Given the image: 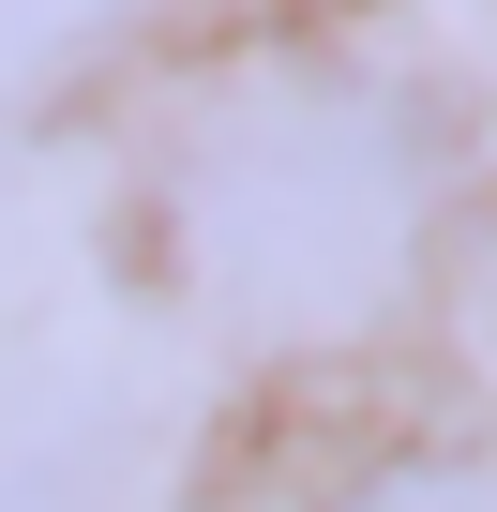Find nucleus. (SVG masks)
I'll use <instances>...</instances> for the list:
<instances>
[{
    "instance_id": "nucleus-1",
    "label": "nucleus",
    "mask_w": 497,
    "mask_h": 512,
    "mask_svg": "<svg viewBox=\"0 0 497 512\" xmlns=\"http://www.w3.org/2000/svg\"><path fill=\"white\" fill-rule=\"evenodd\" d=\"M422 211H437V166L407 106L347 76H287V91H241L181 151V272L226 317L332 332L392 302V272L422 256Z\"/></svg>"
},
{
    "instance_id": "nucleus-2",
    "label": "nucleus",
    "mask_w": 497,
    "mask_h": 512,
    "mask_svg": "<svg viewBox=\"0 0 497 512\" xmlns=\"http://www.w3.org/2000/svg\"><path fill=\"white\" fill-rule=\"evenodd\" d=\"M347 512H497V467H482V452H452V467H392V482H362Z\"/></svg>"
},
{
    "instance_id": "nucleus-3",
    "label": "nucleus",
    "mask_w": 497,
    "mask_h": 512,
    "mask_svg": "<svg viewBox=\"0 0 497 512\" xmlns=\"http://www.w3.org/2000/svg\"><path fill=\"white\" fill-rule=\"evenodd\" d=\"M121 0H0V76L16 61H46V46H76V31H106Z\"/></svg>"
}]
</instances>
